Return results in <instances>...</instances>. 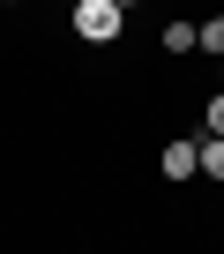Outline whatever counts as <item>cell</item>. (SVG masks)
<instances>
[{"label":"cell","mask_w":224,"mask_h":254,"mask_svg":"<svg viewBox=\"0 0 224 254\" xmlns=\"http://www.w3.org/2000/svg\"><path fill=\"white\" fill-rule=\"evenodd\" d=\"M165 53H194V23H165Z\"/></svg>","instance_id":"cell-4"},{"label":"cell","mask_w":224,"mask_h":254,"mask_svg":"<svg viewBox=\"0 0 224 254\" xmlns=\"http://www.w3.org/2000/svg\"><path fill=\"white\" fill-rule=\"evenodd\" d=\"M209 135H217V142H224V90H217V97H209Z\"/></svg>","instance_id":"cell-6"},{"label":"cell","mask_w":224,"mask_h":254,"mask_svg":"<svg viewBox=\"0 0 224 254\" xmlns=\"http://www.w3.org/2000/svg\"><path fill=\"white\" fill-rule=\"evenodd\" d=\"M75 30L90 45H112V38L127 30V8H120V0H82V8H75Z\"/></svg>","instance_id":"cell-1"},{"label":"cell","mask_w":224,"mask_h":254,"mask_svg":"<svg viewBox=\"0 0 224 254\" xmlns=\"http://www.w3.org/2000/svg\"><path fill=\"white\" fill-rule=\"evenodd\" d=\"M194 45H202V53H224V15H209V23H194Z\"/></svg>","instance_id":"cell-3"},{"label":"cell","mask_w":224,"mask_h":254,"mask_svg":"<svg viewBox=\"0 0 224 254\" xmlns=\"http://www.w3.org/2000/svg\"><path fill=\"white\" fill-rule=\"evenodd\" d=\"M202 172H209V180H224V142H217V135L202 142Z\"/></svg>","instance_id":"cell-5"},{"label":"cell","mask_w":224,"mask_h":254,"mask_svg":"<svg viewBox=\"0 0 224 254\" xmlns=\"http://www.w3.org/2000/svg\"><path fill=\"white\" fill-rule=\"evenodd\" d=\"M157 165H165V180H194V172H202V142H165Z\"/></svg>","instance_id":"cell-2"}]
</instances>
